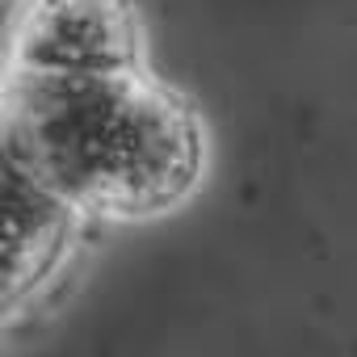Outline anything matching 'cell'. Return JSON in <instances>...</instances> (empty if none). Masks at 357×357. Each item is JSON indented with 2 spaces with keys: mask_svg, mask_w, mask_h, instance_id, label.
<instances>
[{
  "mask_svg": "<svg viewBox=\"0 0 357 357\" xmlns=\"http://www.w3.org/2000/svg\"><path fill=\"white\" fill-rule=\"evenodd\" d=\"M5 155L89 223H147L198 194L211 143L198 105L151 68L5 72Z\"/></svg>",
  "mask_w": 357,
  "mask_h": 357,
  "instance_id": "1",
  "label": "cell"
},
{
  "mask_svg": "<svg viewBox=\"0 0 357 357\" xmlns=\"http://www.w3.org/2000/svg\"><path fill=\"white\" fill-rule=\"evenodd\" d=\"M147 68L143 22L130 0H17L5 72L76 76Z\"/></svg>",
  "mask_w": 357,
  "mask_h": 357,
  "instance_id": "2",
  "label": "cell"
},
{
  "mask_svg": "<svg viewBox=\"0 0 357 357\" xmlns=\"http://www.w3.org/2000/svg\"><path fill=\"white\" fill-rule=\"evenodd\" d=\"M84 215H76L55 190H47L38 176L5 155V307L34 303L51 278L76 252Z\"/></svg>",
  "mask_w": 357,
  "mask_h": 357,
  "instance_id": "3",
  "label": "cell"
}]
</instances>
